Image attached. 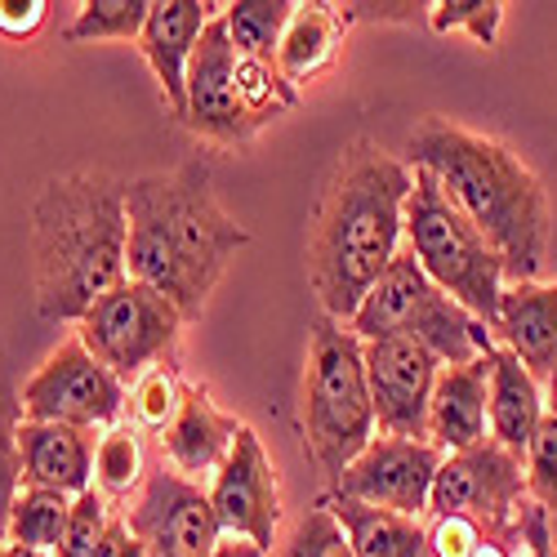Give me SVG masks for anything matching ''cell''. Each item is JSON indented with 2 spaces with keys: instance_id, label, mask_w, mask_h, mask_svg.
Here are the masks:
<instances>
[{
  "instance_id": "cell-1",
  "label": "cell",
  "mask_w": 557,
  "mask_h": 557,
  "mask_svg": "<svg viewBox=\"0 0 557 557\" xmlns=\"http://www.w3.org/2000/svg\"><path fill=\"white\" fill-rule=\"evenodd\" d=\"M414 170L375 138H352L321 188L308 232V282L331 321L357 317L370 286L406 246V201Z\"/></svg>"
},
{
  "instance_id": "cell-2",
  "label": "cell",
  "mask_w": 557,
  "mask_h": 557,
  "mask_svg": "<svg viewBox=\"0 0 557 557\" xmlns=\"http://www.w3.org/2000/svg\"><path fill=\"white\" fill-rule=\"evenodd\" d=\"M125 219L129 282H144L157 295H165L183 312V321L201 317L227 263L237 259L242 246H250V232L219 206L210 188V170L201 161H183L174 170L129 178Z\"/></svg>"
},
{
  "instance_id": "cell-3",
  "label": "cell",
  "mask_w": 557,
  "mask_h": 557,
  "mask_svg": "<svg viewBox=\"0 0 557 557\" xmlns=\"http://www.w3.org/2000/svg\"><path fill=\"white\" fill-rule=\"evenodd\" d=\"M406 152L429 170L450 206L469 219L504 259L508 286L540 282L553 246V201L540 174L491 134L429 116L410 129Z\"/></svg>"
},
{
  "instance_id": "cell-4",
  "label": "cell",
  "mask_w": 557,
  "mask_h": 557,
  "mask_svg": "<svg viewBox=\"0 0 557 557\" xmlns=\"http://www.w3.org/2000/svg\"><path fill=\"white\" fill-rule=\"evenodd\" d=\"M125 183L108 170H76L32 201V286L45 321H81L129 276Z\"/></svg>"
},
{
  "instance_id": "cell-5",
  "label": "cell",
  "mask_w": 557,
  "mask_h": 557,
  "mask_svg": "<svg viewBox=\"0 0 557 557\" xmlns=\"http://www.w3.org/2000/svg\"><path fill=\"white\" fill-rule=\"evenodd\" d=\"M299 433L308 459L331 482L380 437L375 401H370V384H366V344L344 321L331 317L312 321Z\"/></svg>"
},
{
  "instance_id": "cell-6",
  "label": "cell",
  "mask_w": 557,
  "mask_h": 557,
  "mask_svg": "<svg viewBox=\"0 0 557 557\" xmlns=\"http://www.w3.org/2000/svg\"><path fill=\"white\" fill-rule=\"evenodd\" d=\"M348 326L361 344L414 339L442 366H469V361L495 352V335L486 331V321H478L469 308H459L406 246L388 263V272L380 282L370 286V295L361 299V308Z\"/></svg>"
},
{
  "instance_id": "cell-7",
  "label": "cell",
  "mask_w": 557,
  "mask_h": 557,
  "mask_svg": "<svg viewBox=\"0 0 557 557\" xmlns=\"http://www.w3.org/2000/svg\"><path fill=\"white\" fill-rule=\"evenodd\" d=\"M406 250L420 259V268L459 308H469L478 321H486V331L495 326L499 299L508 286L504 259L450 206V197L429 170H414V188L406 201Z\"/></svg>"
},
{
  "instance_id": "cell-8",
  "label": "cell",
  "mask_w": 557,
  "mask_h": 557,
  "mask_svg": "<svg viewBox=\"0 0 557 557\" xmlns=\"http://www.w3.org/2000/svg\"><path fill=\"white\" fill-rule=\"evenodd\" d=\"M183 335V312L144 282H125L108 290L76 321V339L99 366H108L121 384H134L148 366L170 361Z\"/></svg>"
},
{
  "instance_id": "cell-9",
  "label": "cell",
  "mask_w": 557,
  "mask_h": 557,
  "mask_svg": "<svg viewBox=\"0 0 557 557\" xmlns=\"http://www.w3.org/2000/svg\"><path fill=\"white\" fill-rule=\"evenodd\" d=\"M23 420L36 424H67V429H112L125 414V384L85 352V344L72 335L63 339L40 370L23 384Z\"/></svg>"
},
{
  "instance_id": "cell-10",
  "label": "cell",
  "mask_w": 557,
  "mask_h": 557,
  "mask_svg": "<svg viewBox=\"0 0 557 557\" xmlns=\"http://www.w3.org/2000/svg\"><path fill=\"white\" fill-rule=\"evenodd\" d=\"M446 450L433 442H406V437H375L348 469L331 482L335 495L375 504L401 518H429L433 482Z\"/></svg>"
},
{
  "instance_id": "cell-11",
  "label": "cell",
  "mask_w": 557,
  "mask_h": 557,
  "mask_svg": "<svg viewBox=\"0 0 557 557\" xmlns=\"http://www.w3.org/2000/svg\"><path fill=\"white\" fill-rule=\"evenodd\" d=\"M125 522L144 544V557H210L223 540L210 495L174 469H152L144 478L134 508H125Z\"/></svg>"
},
{
  "instance_id": "cell-12",
  "label": "cell",
  "mask_w": 557,
  "mask_h": 557,
  "mask_svg": "<svg viewBox=\"0 0 557 557\" xmlns=\"http://www.w3.org/2000/svg\"><path fill=\"white\" fill-rule=\"evenodd\" d=\"M527 504V469L491 437L482 446L455 450L442 459L429 513H463L482 527H508Z\"/></svg>"
},
{
  "instance_id": "cell-13",
  "label": "cell",
  "mask_w": 557,
  "mask_h": 557,
  "mask_svg": "<svg viewBox=\"0 0 557 557\" xmlns=\"http://www.w3.org/2000/svg\"><path fill=\"white\" fill-rule=\"evenodd\" d=\"M183 125H188L197 138L219 148H250L255 134L263 129L237 89V45L227 40L223 27V10L210 18L193 67H188V108H183Z\"/></svg>"
},
{
  "instance_id": "cell-14",
  "label": "cell",
  "mask_w": 557,
  "mask_h": 557,
  "mask_svg": "<svg viewBox=\"0 0 557 557\" xmlns=\"http://www.w3.org/2000/svg\"><path fill=\"white\" fill-rule=\"evenodd\" d=\"M442 375V361L414 339H370L366 384L375 401L380 437L429 442V401Z\"/></svg>"
},
{
  "instance_id": "cell-15",
  "label": "cell",
  "mask_w": 557,
  "mask_h": 557,
  "mask_svg": "<svg viewBox=\"0 0 557 557\" xmlns=\"http://www.w3.org/2000/svg\"><path fill=\"white\" fill-rule=\"evenodd\" d=\"M210 508L223 527V535H237L259 544L263 553L276 540V522H282V486H276V469L263 450V437L246 424L232 442L227 459L210 482Z\"/></svg>"
},
{
  "instance_id": "cell-16",
  "label": "cell",
  "mask_w": 557,
  "mask_h": 557,
  "mask_svg": "<svg viewBox=\"0 0 557 557\" xmlns=\"http://www.w3.org/2000/svg\"><path fill=\"white\" fill-rule=\"evenodd\" d=\"M219 10L223 5H206V0H152L148 23L138 32V50L152 63V72L161 81V99L178 121H183V108H188L193 54Z\"/></svg>"
},
{
  "instance_id": "cell-17",
  "label": "cell",
  "mask_w": 557,
  "mask_h": 557,
  "mask_svg": "<svg viewBox=\"0 0 557 557\" xmlns=\"http://www.w3.org/2000/svg\"><path fill=\"white\" fill-rule=\"evenodd\" d=\"M246 424L237 414H227L206 384H188L183 388V406L174 414V424L161 433V446H165V459L178 478H214L219 463L227 459L232 442H237Z\"/></svg>"
},
{
  "instance_id": "cell-18",
  "label": "cell",
  "mask_w": 557,
  "mask_h": 557,
  "mask_svg": "<svg viewBox=\"0 0 557 557\" xmlns=\"http://www.w3.org/2000/svg\"><path fill=\"white\" fill-rule=\"evenodd\" d=\"M491 437V352L469 366H442L429 401V442L446 455Z\"/></svg>"
},
{
  "instance_id": "cell-19",
  "label": "cell",
  "mask_w": 557,
  "mask_h": 557,
  "mask_svg": "<svg viewBox=\"0 0 557 557\" xmlns=\"http://www.w3.org/2000/svg\"><path fill=\"white\" fill-rule=\"evenodd\" d=\"M491 335L544 384L557 366V282L504 286Z\"/></svg>"
},
{
  "instance_id": "cell-20",
  "label": "cell",
  "mask_w": 557,
  "mask_h": 557,
  "mask_svg": "<svg viewBox=\"0 0 557 557\" xmlns=\"http://www.w3.org/2000/svg\"><path fill=\"white\" fill-rule=\"evenodd\" d=\"M18 455H23V486H36V491L76 499L89 491V478H95V437L85 429L23 420Z\"/></svg>"
},
{
  "instance_id": "cell-21",
  "label": "cell",
  "mask_w": 557,
  "mask_h": 557,
  "mask_svg": "<svg viewBox=\"0 0 557 557\" xmlns=\"http://www.w3.org/2000/svg\"><path fill=\"white\" fill-rule=\"evenodd\" d=\"M544 424V384L531 370L495 344L491 352V442L508 455L527 459L535 433Z\"/></svg>"
},
{
  "instance_id": "cell-22",
  "label": "cell",
  "mask_w": 557,
  "mask_h": 557,
  "mask_svg": "<svg viewBox=\"0 0 557 557\" xmlns=\"http://www.w3.org/2000/svg\"><path fill=\"white\" fill-rule=\"evenodd\" d=\"M344 32H348V18L339 5H326V0H304L295 5L290 23H286V36L276 45V72H282L295 89L308 85L312 76L331 72L339 50H344Z\"/></svg>"
},
{
  "instance_id": "cell-23",
  "label": "cell",
  "mask_w": 557,
  "mask_h": 557,
  "mask_svg": "<svg viewBox=\"0 0 557 557\" xmlns=\"http://www.w3.org/2000/svg\"><path fill=\"white\" fill-rule=\"evenodd\" d=\"M326 508L344 527L357 557H420L424 553V518H401L375 504H357L344 495H326Z\"/></svg>"
},
{
  "instance_id": "cell-24",
  "label": "cell",
  "mask_w": 557,
  "mask_h": 557,
  "mask_svg": "<svg viewBox=\"0 0 557 557\" xmlns=\"http://www.w3.org/2000/svg\"><path fill=\"white\" fill-rule=\"evenodd\" d=\"M290 14H295L290 0H232V5H223V27L242 59L272 63Z\"/></svg>"
},
{
  "instance_id": "cell-25",
  "label": "cell",
  "mask_w": 557,
  "mask_h": 557,
  "mask_svg": "<svg viewBox=\"0 0 557 557\" xmlns=\"http://www.w3.org/2000/svg\"><path fill=\"white\" fill-rule=\"evenodd\" d=\"M183 384L178 380V366L174 357L170 361H157L138 375L125 393V414H129V429L134 433H165L174 424V414L183 406Z\"/></svg>"
},
{
  "instance_id": "cell-26",
  "label": "cell",
  "mask_w": 557,
  "mask_h": 557,
  "mask_svg": "<svg viewBox=\"0 0 557 557\" xmlns=\"http://www.w3.org/2000/svg\"><path fill=\"white\" fill-rule=\"evenodd\" d=\"M67 518H72V499H67V495L23 486L18 499H14V508H10V531H5V540H10V544H23V548L54 553V548L63 544Z\"/></svg>"
},
{
  "instance_id": "cell-27",
  "label": "cell",
  "mask_w": 557,
  "mask_h": 557,
  "mask_svg": "<svg viewBox=\"0 0 557 557\" xmlns=\"http://www.w3.org/2000/svg\"><path fill=\"white\" fill-rule=\"evenodd\" d=\"M148 469H144V446L129 424H112L103 429V437L95 442V491L112 504L125 499L134 486H144Z\"/></svg>"
},
{
  "instance_id": "cell-28",
  "label": "cell",
  "mask_w": 557,
  "mask_h": 557,
  "mask_svg": "<svg viewBox=\"0 0 557 557\" xmlns=\"http://www.w3.org/2000/svg\"><path fill=\"white\" fill-rule=\"evenodd\" d=\"M473 557H557L553 544V513L540 504H522V513L508 527H486V540L478 544Z\"/></svg>"
},
{
  "instance_id": "cell-29",
  "label": "cell",
  "mask_w": 557,
  "mask_h": 557,
  "mask_svg": "<svg viewBox=\"0 0 557 557\" xmlns=\"http://www.w3.org/2000/svg\"><path fill=\"white\" fill-rule=\"evenodd\" d=\"M18 429H23V397L14 393L5 370H0V540H5V531H10V508L23 491Z\"/></svg>"
},
{
  "instance_id": "cell-30",
  "label": "cell",
  "mask_w": 557,
  "mask_h": 557,
  "mask_svg": "<svg viewBox=\"0 0 557 557\" xmlns=\"http://www.w3.org/2000/svg\"><path fill=\"white\" fill-rule=\"evenodd\" d=\"M152 0H85L67 40H138Z\"/></svg>"
},
{
  "instance_id": "cell-31",
  "label": "cell",
  "mask_w": 557,
  "mask_h": 557,
  "mask_svg": "<svg viewBox=\"0 0 557 557\" xmlns=\"http://www.w3.org/2000/svg\"><path fill=\"white\" fill-rule=\"evenodd\" d=\"M237 89H242L246 112L259 125L276 121L282 112H290L299 103V89L276 72V63H259V59H242V54H237Z\"/></svg>"
},
{
  "instance_id": "cell-32",
  "label": "cell",
  "mask_w": 557,
  "mask_h": 557,
  "mask_svg": "<svg viewBox=\"0 0 557 557\" xmlns=\"http://www.w3.org/2000/svg\"><path fill=\"white\" fill-rule=\"evenodd\" d=\"M504 10H508L504 0H437V5H429V27L442 36L463 32V36H473L482 50H495Z\"/></svg>"
},
{
  "instance_id": "cell-33",
  "label": "cell",
  "mask_w": 557,
  "mask_h": 557,
  "mask_svg": "<svg viewBox=\"0 0 557 557\" xmlns=\"http://www.w3.org/2000/svg\"><path fill=\"white\" fill-rule=\"evenodd\" d=\"M276 557H357V553H352L344 527L335 522V513L326 508V499H317L295 522V531L286 535V544Z\"/></svg>"
},
{
  "instance_id": "cell-34",
  "label": "cell",
  "mask_w": 557,
  "mask_h": 557,
  "mask_svg": "<svg viewBox=\"0 0 557 557\" xmlns=\"http://www.w3.org/2000/svg\"><path fill=\"white\" fill-rule=\"evenodd\" d=\"M116 508L89 486L85 495L72 499V518H67V531H63V544L54 548V557H95L103 535H108V522H112Z\"/></svg>"
},
{
  "instance_id": "cell-35",
  "label": "cell",
  "mask_w": 557,
  "mask_h": 557,
  "mask_svg": "<svg viewBox=\"0 0 557 557\" xmlns=\"http://www.w3.org/2000/svg\"><path fill=\"white\" fill-rule=\"evenodd\" d=\"M522 469H527V499L540 504L544 513H557V424L548 414L522 459Z\"/></svg>"
},
{
  "instance_id": "cell-36",
  "label": "cell",
  "mask_w": 557,
  "mask_h": 557,
  "mask_svg": "<svg viewBox=\"0 0 557 557\" xmlns=\"http://www.w3.org/2000/svg\"><path fill=\"white\" fill-rule=\"evenodd\" d=\"M45 18H50L45 0H0V36L5 40H32Z\"/></svg>"
},
{
  "instance_id": "cell-37",
  "label": "cell",
  "mask_w": 557,
  "mask_h": 557,
  "mask_svg": "<svg viewBox=\"0 0 557 557\" xmlns=\"http://www.w3.org/2000/svg\"><path fill=\"white\" fill-rule=\"evenodd\" d=\"M348 23H414V18H429V5H410V0H401V5H380V0H352V5H339Z\"/></svg>"
},
{
  "instance_id": "cell-38",
  "label": "cell",
  "mask_w": 557,
  "mask_h": 557,
  "mask_svg": "<svg viewBox=\"0 0 557 557\" xmlns=\"http://www.w3.org/2000/svg\"><path fill=\"white\" fill-rule=\"evenodd\" d=\"M95 557H144V544H138V535L129 531L125 513H112L108 535H103V544H99V553H95Z\"/></svg>"
},
{
  "instance_id": "cell-39",
  "label": "cell",
  "mask_w": 557,
  "mask_h": 557,
  "mask_svg": "<svg viewBox=\"0 0 557 557\" xmlns=\"http://www.w3.org/2000/svg\"><path fill=\"white\" fill-rule=\"evenodd\" d=\"M210 557H268L259 544H250V540H237V535H223L219 544H214V553Z\"/></svg>"
},
{
  "instance_id": "cell-40",
  "label": "cell",
  "mask_w": 557,
  "mask_h": 557,
  "mask_svg": "<svg viewBox=\"0 0 557 557\" xmlns=\"http://www.w3.org/2000/svg\"><path fill=\"white\" fill-rule=\"evenodd\" d=\"M544 414L557 424V366H553V375L544 380Z\"/></svg>"
},
{
  "instance_id": "cell-41",
  "label": "cell",
  "mask_w": 557,
  "mask_h": 557,
  "mask_svg": "<svg viewBox=\"0 0 557 557\" xmlns=\"http://www.w3.org/2000/svg\"><path fill=\"white\" fill-rule=\"evenodd\" d=\"M0 557H54V553H40V548H23V544H0Z\"/></svg>"
}]
</instances>
